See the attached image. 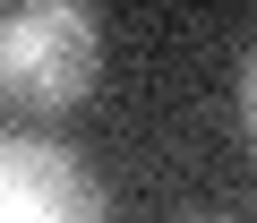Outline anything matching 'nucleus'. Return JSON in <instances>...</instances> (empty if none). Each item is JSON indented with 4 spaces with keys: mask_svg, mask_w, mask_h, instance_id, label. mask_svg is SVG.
Wrapping results in <instances>:
<instances>
[{
    "mask_svg": "<svg viewBox=\"0 0 257 223\" xmlns=\"http://www.w3.org/2000/svg\"><path fill=\"white\" fill-rule=\"evenodd\" d=\"M240 129H248V146H257V43H248V60H240Z\"/></svg>",
    "mask_w": 257,
    "mask_h": 223,
    "instance_id": "3",
    "label": "nucleus"
},
{
    "mask_svg": "<svg viewBox=\"0 0 257 223\" xmlns=\"http://www.w3.org/2000/svg\"><path fill=\"white\" fill-rule=\"evenodd\" d=\"M180 223H223V214H180Z\"/></svg>",
    "mask_w": 257,
    "mask_h": 223,
    "instance_id": "4",
    "label": "nucleus"
},
{
    "mask_svg": "<svg viewBox=\"0 0 257 223\" xmlns=\"http://www.w3.org/2000/svg\"><path fill=\"white\" fill-rule=\"evenodd\" d=\"M103 77V18L94 0H0V103L9 112H69Z\"/></svg>",
    "mask_w": 257,
    "mask_h": 223,
    "instance_id": "1",
    "label": "nucleus"
},
{
    "mask_svg": "<svg viewBox=\"0 0 257 223\" xmlns=\"http://www.w3.org/2000/svg\"><path fill=\"white\" fill-rule=\"evenodd\" d=\"M0 223H111L103 180L43 129H0Z\"/></svg>",
    "mask_w": 257,
    "mask_h": 223,
    "instance_id": "2",
    "label": "nucleus"
}]
</instances>
